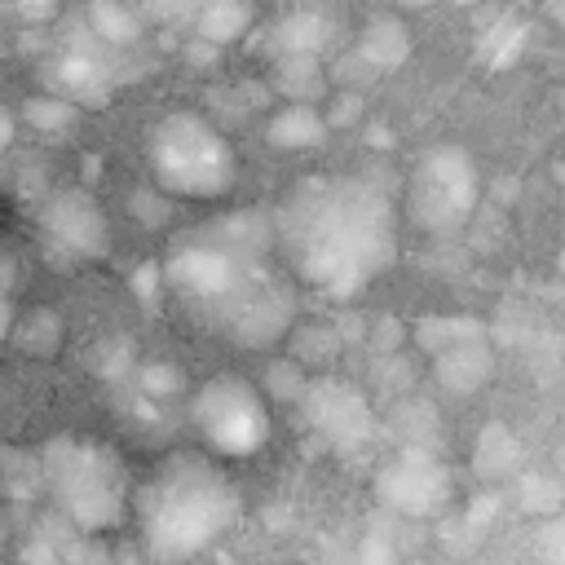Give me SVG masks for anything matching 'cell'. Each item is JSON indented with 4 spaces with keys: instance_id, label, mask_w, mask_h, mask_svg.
Returning <instances> with one entry per match:
<instances>
[{
    "instance_id": "cell-3",
    "label": "cell",
    "mask_w": 565,
    "mask_h": 565,
    "mask_svg": "<svg viewBox=\"0 0 565 565\" xmlns=\"http://www.w3.org/2000/svg\"><path fill=\"white\" fill-rule=\"evenodd\" d=\"M150 172L177 199H216L234 185L238 154L203 115L177 110L150 132Z\"/></svg>"
},
{
    "instance_id": "cell-11",
    "label": "cell",
    "mask_w": 565,
    "mask_h": 565,
    "mask_svg": "<svg viewBox=\"0 0 565 565\" xmlns=\"http://www.w3.org/2000/svg\"><path fill=\"white\" fill-rule=\"evenodd\" d=\"M490 371H494V358H490V344L481 335L459 340V344H446V349L433 353V375L450 393H472L477 384L490 380Z\"/></svg>"
},
{
    "instance_id": "cell-10",
    "label": "cell",
    "mask_w": 565,
    "mask_h": 565,
    "mask_svg": "<svg viewBox=\"0 0 565 565\" xmlns=\"http://www.w3.org/2000/svg\"><path fill=\"white\" fill-rule=\"evenodd\" d=\"M44 225L53 234V243H62L75 256H102L110 234H106V216L102 207L84 194V190H62L57 199H49L44 207Z\"/></svg>"
},
{
    "instance_id": "cell-6",
    "label": "cell",
    "mask_w": 565,
    "mask_h": 565,
    "mask_svg": "<svg viewBox=\"0 0 565 565\" xmlns=\"http://www.w3.org/2000/svg\"><path fill=\"white\" fill-rule=\"evenodd\" d=\"M477 207V168L459 146L428 150L406 181V216L428 230L446 234Z\"/></svg>"
},
{
    "instance_id": "cell-18",
    "label": "cell",
    "mask_w": 565,
    "mask_h": 565,
    "mask_svg": "<svg viewBox=\"0 0 565 565\" xmlns=\"http://www.w3.org/2000/svg\"><path fill=\"white\" fill-rule=\"evenodd\" d=\"M406 4H428V0H406Z\"/></svg>"
},
{
    "instance_id": "cell-14",
    "label": "cell",
    "mask_w": 565,
    "mask_h": 565,
    "mask_svg": "<svg viewBox=\"0 0 565 565\" xmlns=\"http://www.w3.org/2000/svg\"><path fill=\"white\" fill-rule=\"evenodd\" d=\"M247 31V9L238 0H212L203 13H199V35L212 40V44H230Z\"/></svg>"
},
{
    "instance_id": "cell-16",
    "label": "cell",
    "mask_w": 565,
    "mask_h": 565,
    "mask_svg": "<svg viewBox=\"0 0 565 565\" xmlns=\"http://www.w3.org/2000/svg\"><path fill=\"white\" fill-rule=\"evenodd\" d=\"M358 565H397V556L388 552V543H366Z\"/></svg>"
},
{
    "instance_id": "cell-15",
    "label": "cell",
    "mask_w": 565,
    "mask_h": 565,
    "mask_svg": "<svg viewBox=\"0 0 565 565\" xmlns=\"http://www.w3.org/2000/svg\"><path fill=\"white\" fill-rule=\"evenodd\" d=\"M543 556L565 565V512H552L543 525Z\"/></svg>"
},
{
    "instance_id": "cell-1",
    "label": "cell",
    "mask_w": 565,
    "mask_h": 565,
    "mask_svg": "<svg viewBox=\"0 0 565 565\" xmlns=\"http://www.w3.org/2000/svg\"><path fill=\"white\" fill-rule=\"evenodd\" d=\"M393 199L366 177H335L296 190L282 212V243L296 269L322 291H358L393 260Z\"/></svg>"
},
{
    "instance_id": "cell-7",
    "label": "cell",
    "mask_w": 565,
    "mask_h": 565,
    "mask_svg": "<svg viewBox=\"0 0 565 565\" xmlns=\"http://www.w3.org/2000/svg\"><path fill=\"white\" fill-rule=\"evenodd\" d=\"M375 499L397 516H437L450 499V472L428 446H406L380 468Z\"/></svg>"
},
{
    "instance_id": "cell-9",
    "label": "cell",
    "mask_w": 565,
    "mask_h": 565,
    "mask_svg": "<svg viewBox=\"0 0 565 565\" xmlns=\"http://www.w3.org/2000/svg\"><path fill=\"white\" fill-rule=\"evenodd\" d=\"M168 278L172 287H181L185 296L194 300H207V305H225L234 291H238V269H234V256L225 247H185L168 260Z\"/></svg>"
},
{
    "instance_id": "cell-8",
    "label": "cell",
    "mask_w": 565,
    "mask_h": 565,
    "mask_svg": "<svg viewBox=\"0 0 565 565\" xmlns=\"http://www.w3.org/2000/svg\"><path fill=\"white\" fill-rule=\"evenodd\" d=\"M305 419L313 424V433L340 450H358L371 437V406L358 388H349L344 380H313L300 397Z\"/></svg>"
},
{
    "instance_id": "cell-4",
    "label": "cell",
    "mask_w": 565,
    "mask_h": 565,
    "mask_svg": "<svg viewBox=\"0 0 565 565\" xmlns=\"http://www.w3.org/2000/svg\"><path fill=\"white\" fill-rule=\"evenodd\" d=\"M44 486L49 499L66 521L97 534L119 525L124 516V463L102 446L84 437H62L44 450Z\"/></svg>"
},
{
    "instance_id": "cell-17",
    "label": "cell",
    "mask_w": 565,
    "mask_h": 565,
    "mask_svg": "<svg viewBox=\"0 0 565 565\" xmlns=\"http://www.w3.org/2000/svg\"><path fill=\"white\" fill-rule=\"evenodd\" d=\"M543 9H547V18H552L556 26H565V0H543Z\"/></svg>"
},
{
    "instance_id": "cell-5",
    "label": "cell",
    "mask_w": 565,
    "mask_h": 565,
    "mask_svg": "<svg viewBox=\"0 0 565 565\" xmlns=\"http://www.w3.org/2000/svg\"><path fill=\"white\" fill-rule=\"evenodd\" d=\"M190 424L207 450L247 459L269 441V397L243 375H212L190 397Z\"/></svg>"
},
{
    "instance_id": "cell-13",
    "label": "cell",
    "mask_w": 565,
    "mask_h": 565,
    "mask_svg": "<svg viewBox=\"0 0 565 565\" xmlns=\"http://www.w3.org/2000/svg\"><path fill=\"white\" fill-rule=\"evenodd\" d=\"M362 53L371 62H380V66H393V62H402L411 53V31L397 18H375L366 26V35H362Z\"/></svg>"
},
{
    "instance_id": "cell-2",
    "label": "cell",
    "mask_w": 565,
    "mask_h": 565,
    "mask_svg": "<svg viewBox=\"0 0 565 565\" xmlns=\"http://www.w3.org/2000/svg\"><path fill=\"white\" fill-rule=\"evenodd\" d=\"M234 516L238 494L230 477L194 455H181L154 477L141 503V539L159 565H181L207 552L234 525Z\"/></svg>"
},
{
    "instance_id": "cell-12",
    "label": "cell",
    "mask_w": 565,
    "mask_h": 565,
    "mask_svg": "<svg viewBox=\"0 0 565 565\" xmlns=\"http://www.w3.org/2000/svg\"><path fill=\"white\" fill-rule=\"evenodd\" d=\"M327 137V124H322V115L313 110V106H287L282 115H274L269 119V128H265V141L269 146H278V150H300V146H318Z\"/></svg>"
}]
</instances>
